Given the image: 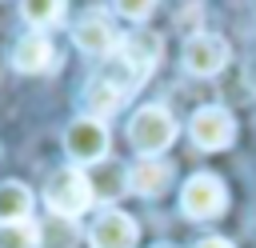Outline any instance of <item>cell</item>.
<instances>
[{
  "label": "cell",
  "mask_w": 256,
  "mask_h": 248,
  "mask_svg": "<svg viewBox=\"0 0 256 248\" xmlns=\"http://www.w3.org/2000/svg\"><path fill=\"white\" fill-rule=\"evenodd\" d=\"M140 80H136V72L116 56L112 64H104L92 80H88V88H84V104L92 108V116L100 120V116H112L128 96H132V88H136Z\"/></svg>",
  "instance_id": "obj_1"
},
{
  "label": "cell",
  "mask_w": 256,
  "mask_h": 248,
  "mask_svg": "<svg viewBox=\"0 0 256 248\" xmlns=\"http://www.w3.org/2000/svg\"><path fill=\"white\" fill-rule=\"evenodd\" d=\"M44 200H48L52 216L72 220V216H80V212L96 200V192H92L88 172H80L76 164H68V168H56V172H52V180H48V188H44Z\"/></svg>",
  "instance_id": "obj_2"
},
{
  "label": "cell",
  "mask_w": 256,
  "mask_h": 248,
  "mask_svg": "<svg viewBox=\"0 0 256 248\" xmlns=\"http://www.w3.org/2000/svg\"><path fill=\"white\" fill-rule=\"evenodd\" d=\"M128 140H132V148L140 152V160L164 152V148L176 140V120H172V112H168L164 104H144V108L132 116V124H128Z\"/></svg>",
  "instance_id": "obj_3"
},
{
  "label": "cell",
  "mask_w": 256,
  "mask_h": 248,
  "mask_svg": "<svg viewBox=\"0 0 256 248\" xmlns=\"http://www.w3.org/2000/svg\"><path fill=\"white\" fill-rule=\"evenodd\" d=\"M180 208H184V216H192V220H212V216H220V212L228 208V188H224V180H220L216 172H196V176H188V184L180 188Z\"/></svg>",
  "instance_id": "obj_4"
},
{
  "label": "cell",
  "mask_w": 256,
  "mask_h": 248,
  "mask_svg": "<svg viewBox=\"0 0 256 248\" xmlns=\"http://www.w3.org/2000/svg\"><path fill=\"white\" fill-rule=\"evenodd\" d=\"M188 136H192L196 148L216 152V148H228V144L236 140V120H232L228 108H220V104H204V108L192 112V120H188Z\"/></svg>",
  "instance_id": "obj_5"
},
{
  "label": "cell",
  "mask_w": 256,
  "mask_h": 248,
  "mask_svg": "<svg viewBox=\"0 0 256 248\" xmlns=\"http://www.w3.org/2000/svg\"><path fill=\"white\" fill-rule=\"evenodd\" d=\"M64 148L76 164H100L108 152V132L96 116H76L64 132Z\"/></svg>",
  "instance_id": "obj_6"
},
{
  "label": "cell",
  "mask_w": 256,
  "mask_h": 248,
  "mask_svg": "<svg viewBox=\"0 0 256 248\" xmlns=\"http://www.w3.org/2000/svg\"><path fill=\"white\" fill-rule=\"evenodd\" d=\"M180 60H184V72H192V76H216L228 64V40L216 32H196V36H188Z\"/></svg>",
  "instance_id": "obj_7"
},
{
  "label": "cell",
  "mask_w": 256,
  "mask_h": 248,
  "mask_svg": "<svg viewBox=\"0 0 256 248\" xmlns=\"http://www.w3.org/2000/svg\"><path fill=\"white\" fill-rule=\"evenodd\" d=\"M72 40H76V48H80V52H88V56H108V52L116 48L112 16H108L104 8L84 12V16L76 20V28H72Z\"/></svg>",
  "instance_id": "obj_8"
},
{
  "label": "cell",
  "mask_w": 256,
  "mask_h": 248,
  "mask_svg": "<svg viewBox=\"0 0 256 248\" xmlns=\"http://www.w3.org/2000/svg\"><path fill=\"white\" fill-rule=\"evenodd\" d=\"M88 244L92 248H136V224H132V216L116 212V208L100 212L92 220V228H88Z\"/></svg>",
  "instance_id": "obj_9"
},
{
  "label": "cell",
  "mask_w": 256,
  "mask_h": 248,
  "mask_svg": "<svg viewBox=\"0 0 256 248\" xmlns=\"http://www.w3.org/2000/svg\"><path fill=\"white\" fill-rule=\"evenodd\" d=\"M160 52H164V40L156 36V32H132L128 40H120V60L136 72V80H148L152 72H156V64H160Z\"/></svg>",
  "instance_id": "obj_10"
},
{
  "label": "cell",
  "mask_w": 256,
  "mask_h": 248,
  "mask_svg": "<svg viewBox=\"0 0 256 248\" xmlns=\"http://www.w3.org/2000/svg\"><path fill=\"white\" fill-rule=\"evenodd\" d=\"M172 176H176V172H172L168 160L148 156V160H140V164L128 168V192H140V196H164L168 184H172Z\"/></svg>",
  "instance_id": "obj_11"
},
{
  "label": "cell",
  "mask_w": 256,
  "mask_h": 248,
  "mask_svg": "<svg viewBox=\"0 0 256 248\" xmlns=\"http://www.w3.org/2000/svg\"><path fill=\"white\" fill-rule=\"evenodd\" d=\"M52 60H56V48L40 32L16 40V48H12V68L16 72H44V68H52Z\"/></svg>",
  "instance_id": "obj_12"
},
{
  "label": "cell",
  "mask_w": 256,
  "mask_h": 248,
  "mask_svg": "<svg viewBox=\"0 0 256 248\" xmlns=\"http://www.w3.org/2000/svg\"><path fill=\"white\" fill-rule=\"evenodd\" d=\"M28 212H32V192H28V184L4 180V184H0V224H20V220H28Z\"/></svg>",
  "instance_id": "obj_13"
},
{
  "label": "cell",
  "mask_w": 256,
  "mask_h": 248,
  "mask_svg": "<svg viewBox=\"0 0 256 248\" xmlns=\"http://www.w3.org/2000/svg\"><path fill=\"white\" fill-rule=\"evenodd\" d=\"M88 180H92V192L100 196V200H116L120 192H128V168L124 164H96L92 172H88Z\"/></svg>",
  "instance_id": "obj_14"
},
{
  "label": "cell",
  "mask_w": 256,
  "mask_h": 248,
  "mask_svg": "<svg viewBox=\"0 0 256 248\" xmlns=\"http://www.w3.org/2000/svg\"><path fill=\"white\" fill-rule=\"evenodd\" d=\"M44 232L40 224L32 220H20V224H0V248H40Z\"/></svg>",
  "instance_id": "obj_15"
},
{
  "label": "cell",
  "mask_w": 256,
  "mask_h": 248,
  "mask_svg": "<svg viewBox=\"0 0 256 248\" xmlns=\"http://www.w3.org/2000/svg\"><path fill=\"white\" fill-rule=\"evenodd\" d=\"M20 12L32 28H48L64 16V0H20Z\"/></svg>",
  "instance_id": "obj_16"
},
{
  "label": "cell",
  "mask_w": 256,
  "mask_h": 248,
  "mask_svg": "<svg viewBox=\"0 0 256 248\" xmlns=\"http://www.w3.org/2000/svg\"><path fill=\"white\" fill-rule=\"evenodd\" d=\"M116 12L128 20H148L156 12V0H116Z\"/></svg>",
  "instance_id": "obj_17"
},
{
  "label": "cell",
  "mask_w": 256,
  "mask_h": 248,
  "mask_svg": "<svg viewBox=\"0 0 256 248\" xmlns=\"http://www.w3.org/2000/svg\"><path fill=\"white\" fill-rule=\"evenodd\" d=\"M192 248H232V244H228L224 236H208V240H196Z\"/></svg>",
  "instance_id": "obj_18"
},
{
  "label": "cell",
  "mask_w": 256,
  "mask_h": 248,
  "mask_svg": "<svg viewBox=\"0 0 256 248\" xmlns=\"http://www.w3.org/2000/svg\"><path fill=\"white\" fill-rule=\"evenodd\" d=\"M156 248H168V244H156Z\"/></svg>",
  "instance_id": "obj_19"
}]
</instances>
